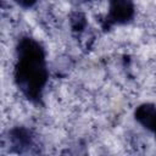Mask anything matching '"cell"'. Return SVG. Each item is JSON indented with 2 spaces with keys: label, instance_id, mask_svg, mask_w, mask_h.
<instances>
[{
  "label": "cell",
  "instance_id": "cell-2",
  "mask_svg": "<svg viewBox=\"0 0 156 156\" xmlns=\"http://www.w3.org/2000/svg\"><path fill=\"white\" fill-rule=\"evenodd\" d=\"M134 15L133 0H110L108 21L111 23H126Z\"/></svg>",
  "mask_w": 156,
  "mask_h": 156
},
{
  "label": "cell",
  "instance_id": "cell-4",
  "mask_svg": "<svg viewBox=\"0 0 156 156\" xmlns=\"http://www.w3.org/2000/svg\"><path fill=\"white\" fill-rule=\"evenodd\" d=\"M15 1L22 7H30L37 2V0H15Z\"/></svg>",
  "mask_w": 156,
  "mask_h": 156
},
{
  "label": "cell",
  "instance_id": "cell-3",
  "mask_svg": "<svg viewBox=\"0 0 156 156\" xmlns=\"http://www.w3.org/2000/svg\"><path fill=\"white\" fill-rule=\"evenodd\" d=\"M135 119L146 129L154 132L156 135V106L151 104H143L135 110Z\"/></svg>",
  "mask_w": 156,
  "mask_h": 156
},
{
  "label": "cell",
  "instance_id": "cell-1",
  "mask_svg": "<svg viewBox=\"0 0 156 156\" xmlns=\"http://www.w3.org/2000/svg\"><path fill=\"white\" fill-rule=\"evenodd\" d=\"M48 67L43 46L33 38L24 37L17 46L15 82L21 93L32 101L41 98L48 82Z\"/></svg>",
  "mask_w": 156,
  "mask_h": 156
}]
</instances>
